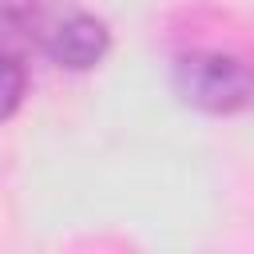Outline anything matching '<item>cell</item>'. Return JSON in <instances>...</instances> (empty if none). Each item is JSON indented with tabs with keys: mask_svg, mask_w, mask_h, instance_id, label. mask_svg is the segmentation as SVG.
<instances>
[{
	"mask_svg": "<svg viewBox=\"0 0 254 254\" xmlns=\"http://www.w3.org/2000/svg\"><path fill=\"white\" fill-rule=\"evenodd\" d=\"M111 48V32L103 20L87 16V12H71L64 20H56L48 32H44V52L60 64V67H71V71H87L95 67Z\"/></svg>",
	"mask_w": 254,
	"mask_h": 254,
	"instance_id": "cell-2",
	"label": "cell"
},
{
	"mask_svg": "<svg viewBox=\"0 0 254 254\" xmlns=\"http://www.w3.org/2000/svg\"><path fill=\"white\" fill-rule=\"evenodd\" d=\"M175 91L206 115H238L254 107V64L226 52H190L175 64Z\"/></svg>",
	"mask_w": 254,
	"mask_h": 254,
	"instance_id": "cell-1",
	"label": "cell"
},
{
	"mask_svg": "<svg viewBox=\"0 0 254 254\" xmlns=\"http://www.w3.org/2000/svg\"><path fill=\"white\" fill-rule=\"evenodd\" d=\"M24 87H28V71L16 56L0 52V123L16 115V107L24 103Z\"/></svg>",
	"mask_w": 254,
	"mask_h": 254,
	"instance_id": "cell-3",
	"label": "cell"
}]
</instances>
